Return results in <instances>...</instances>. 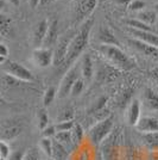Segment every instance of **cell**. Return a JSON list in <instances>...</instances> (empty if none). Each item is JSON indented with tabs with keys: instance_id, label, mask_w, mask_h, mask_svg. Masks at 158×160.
Masks as SVG:
<instances>
[{
	"instance_id": "1",
	"label": "cell",
	"mask_w": 158,
	"mask_h": 160,
	"mask_svg": "<svg viewBox=\"0 0 158 160\" xmlns=\"http://www.w3.org/2000/svg\"><path fill=\"white\" fill-rule=\"evenodd\" d=\"M93 24H94V19L88 18L87 20L83 22V24L81 25L79 31L74 35V37H72L70 43H69V48H68V53H67L64 65L72 66V63L79 59L80 55L83 53V50L87 48L88 41H89Z\"/></svg>"
},
{
	"instance_id": "2",
	"label": "cell",
	"mask_w": 158,
	"mask_h": 160,
	"mask_svg": "<svg viewBox=\"0 0 158 160\" xmlns=\"http://www.w3.org/2000/svg\"><path fill=\"white\" fill-rule=\"evenodd\" d=\"M100 50L105 55L107 60H109L113 63V66L123 69V71H130L136 67L134 61L130 56H127L119 47L115 46H101Z\"/></svg>"
},
{
	"instance_id": "3",
	"label": "cell",
	"mask_w": 158,
	"mask_h": 160,
	"mask_svg": "<svg viewBox=\"0 0 158 160\" xmlns=\"http://www.w3.org/2000/svg\"><path fill=\"white\" fill-rule=\"evenodd\" d=\"M25 127L24 120L20 117H8L0 123V140L8 142L17 139Z\"/></svg>"
},
{
	"instance_id": "4",
	"label": "cell",
	"mask_w": 158,
	"mask_h": 160,
	"mask_svg": "<svg viewBox=\"0 0 158 160\" xmlns=\"http://www.w3.org/2000/svg\"><path fill=\"white\" fill-rule=\"evenodd\" d=\"M113 130V116H107L99 120L88 130V138L94 145H100L112 134Z\"/></svg>"
},
{
	"instance_id": "5",
	"label": "cell",
	"mask_w": 158,
	"mask_h": 160,
	"mask_svg": "<svg viewBox=\"0 0 158 160\" xmlns=\"http://www.w3.org/2000/svg\"><path fill=\"white\" fill-rule=\"evenodd\" d=\"M2 65H4L2 69L7 75L20 80V81H24V82L33 81V74L31 73V71H29L23 65H20L16 61H5Z\"/></svg>"
},
{
	"instance_id": "6",
	"label": "cell",
	"mask_w": 158,
	"mask_h": 160,
	"mask_svg": "<svg viewBox=\"0 0 158 160\" xmlns=\"http://www.w3.org/2000/svg\"><path fill=\"white\" fill-rule=\"evenodd\" d=\"M72 36V31H68V32L57 41L56 46H55V52H53V65L56 67L62 66L66 62L67 53H68V48H69V43Z\"/></svg>"
},
{
	"instance_id": "7",
	"label": "cell",
	"mask_w": 158,
	"mask_h": 160,
	"mask_svg": "<svg viewBox=\"0 0 158 160\" xmlns=\"http://www.w3.org/2000/svg\"><path fill=\"white\" fill-rule=\"evenodd\" d=\"M79 68L77 66H70L68 72L66 73L64 78L61 80V84L58 87V94L59 98H64L68 94H70L72 87L74 85V82L79 79Z\"/></svg>"
},
{
	"instance_id": "8",
	"label": "cell",
	"mask_w": 158,
	"mask_h": 160,
	"mask_svg": "<svg viewBox=\"0 0 158 160\" xmlns=\"http://www.w3.org/2000/svg\"><path fill=\"white\" fill-rule=\"evenodd\" d=\"M33 63L40 68H48L53 62V52L49 48H35L32 52Z\"/></svg>"
},
{
	"instance_id": "9",
	"label": "cell",
	"mask_w": 158,
	"mask_h": 160,
	"mask_svg": "<svg viewBox=\"0 0 158 160\" xmlns=\"http://www.w3.org/2000/svg\"><path fill=\"white\" fill-rule=\"evenodd\" d=\"M118 135L113 134L109 135L102 143V154L105 160H118L119 157V142H118Z\"/></svg>"
},
{
	"instance_id": "10",
	"label": "cell",
	"mask_w": 158,
	"mask_h": 160,
	"mask_svg": "<svg viewBox=\"0 0 158 160\" xmlns=\"http://www.w3.org/2000/svg\"><path fill=\"white\" fill-rule=\"evenodd\" d=\"M98 5V0H79L75 6V19L76 22H82L89 17Z\"/></svg>"
},
{
	"instance_id": "11",
	"label": "cell",
	"mask_w": 158,
	"mask_h": 160,
	"mask_svg": "<svg viewBox=\"0 0 158 160\" xmlns=\"http://www.w3.org/2000/svg\"><path fill=\"white\" fill-rule=\"evenodd\" d=\"M48 27H49V22L46 19L37 22L36 25L33 27L32 33H31V43L35 48H40L43 46L46 31H48Z\"/></svg>"
},
{
	"instance_id": "12",
	"label": "cell",
	"mask_w": 158,
	"mask_h": 160,
	"mask_svg": "<svg viewBox=\"0 0 158 160\" xmlns=\"http://www.w3.org/2000/svg\"><path fill=\"white\" fill-rule=\"evenodd\" d=\"M128 43H130L134 49H137L139 53H142L143 55H145V56H147V58H150V59L158 62V48L157 47L150 46V44L145 43L143 41L137 40V38H132V40L128 41Z\"/></svg>"
},
{
	"instance_id": "13",
	"label": "cell",
	"mask_w": 158,
	"mask_h": 160,
	"mask_svg": "<svg viewBox=\"0 0 158 160\" xmlns=\"http://www.w3.org/2000/svg\"><path fill=\"white\" fill-rule=\"evenodd\" d=\"M57 41H58V20L53 19L49 23L48 31H46L45 38H44L42 47L53 49V47L56 46Z\"/></svg>"
},
{
	"instance_id": "14",
	"label": "cell",
	"mask_w": 158,
	"mask_h": 160,
	"mask_svg": "<svg viewBox=\"0 0 158 160\" xmlns=\"http://www.w3.org/2000/svg\"><path fill=\"white\" fill-rule=\"evenodd\" d=\"M134 128H136L138 132H140L142 134L158 132V118L152 117V116L140 117V120H139L138 123L134 126Z\"/></svg>"
},
{
	"instance_id": "15",
	"label": "cell",
	"mask_w": 158,
	"mask_h": 160,
	"mask_svg": "<svg viewBox=\"0 0 158 160\" xmlns=\"http://www.w3.org/2000/svg\"><path fill=\"white\" fill-rule=\"evenodd\" d=\"M140 120V102L138 99H132L126 110V122L134 127Z\"/></svg>"
},
{
	"instance_id": "16",
	"label": "cell",
	"mask_w": 158,
	"mask_h": 160,
	"mask_svg": "<svg viewBox=\"0 0 158 160\" xmlns=\"http://www.w3.org/2000/svg\"><path fill=\"white\" fill-rule=\"evenodd\" d=\"M81 74L85 82H91L94 75V63L89 54H83L81 60Z\"/></svg>"
},
{
	"instance_id": "17",
	"label": "cell",
	"mask_w": 158,
	"mask_h": 160,
	"mask_svg": "<svg viewBox=\"0 0 158 160\" xmlns=\"http://www.w3.org/2000/svg\"><path fill=\"white\" fill-rule=\"evenodd\" d=\"M98 38L102 46H115V47L119 46V41L114 36L112 30H109L107 27H102L100 29L99 33H98Z\"/></svg>"
},
{
	"instance_id": "18",
	"label": "cell",
	"mask_w": 158,
	"mask_h": 160,
	"mask_svg": "<svg viewBox=\"0 0 158 160\" xmlns=\"http://www.w3.org/2000/svg\"><path fill=\"white\" fill-rule=\"evenodd\" d=\"M143 102L145 107L150 110L158 111V93L150 87H146L143 93Z\"/></svg>"
},
{
	"instance_id": "19",
	"label": "cell",
	"mask_w": 158,
	"mask_h": 160,
	"mask_svg": "<svg viewBox=\"0 0 158 160\" xmlns=\"http://www.w3.org/2000/svg\"><path fill=\"white\" fill-rule=\"evenodd\" d=\"M132 33H133V36L137 37V40L143 41L150 46L158 48V35L153 33L152 31H138V30L132 29Z\"/></svg>"
},
{
	"instance_id": "20",
	"label": "cell",
	"mask_w": 158,
	"mask_h": 160,
	"mask_svg": "<svg viewBox=\"0 0 158 160\" xmlns=\"http://www.w3.org/2000/svg\"><path fill=\"white\" fill-rule=\"evenodd\" d=\"M13 33L12 19L7 14L0 12V36L1 37H11Z\"/></svg>"
},
{
	"instance_id": "21",
	"label": "cell",
	"mask_w": 158,
	"mask_h": 160,
	"mask_svg": "<svg viewBox=\"0 0 158 160\" xmlns=\"http://www.w3.org/2000/svg\"><path fill=\"white\" fill-rule=\"evenodd\" d=\"M51 158L55 160H67L68 158V151L66 146H63L62 143H59L58 141L55 139L53 140V155Z\"/></svg>"
},
{
	"instance_id": "22",
	"label": "cell",
	"mask_w": 158,
	"mask_h": 160,
	"mask_svg": "<svg viewBox=\"0 0 158 160\" xmlns=\"http://www.w3.org/2000/svg\"><path fill=\"white\" fill-rule=\"evenodd\" d=\"M143 142L149 149L157 152L158 151V132L143 134Z\"/></svg>"
},
{
	"instance_id": "23",
	"label": "cell",
	"mask_w": 158,
	"mask_h": 160,
	"mask_svg": "<svg viewBox=\"0 0 158 160\" xmlns=\"http://www.w3.org/2000/svg\"><path fill=\"white\" fill-rule=\"evenodd\" d=\"M137 17H138L137 18L138 20L143 22V23L147 24V25H150V27H151L152 24H155L156 20H157V14L155 13L153 11H140V12H138Z\"/></svg>"
},
{
	"instance_id": "24",
	"label": "cell",
	"mask_w": 158,
	"mask_h": 160,
	"mask_svg": "<svg viewBox=\"0 0 158 160\" xmlns=\"http://www.w3.org/2000/svg\"><path fill=\"white\" fill-rule=\"evenodd\" d=\"M70 133H72V143H74V145H80V143H82L85 132H83V128H82L81 124L75 123L72 129L70 130Z\"/></svg>"
},
{
	"instance_id": "25",
	"label": "cell",
	"mask_w": 158,
	"mask_h": 160,
	"mask_svg": "<svg viewBox=\"0 0 158 160\" xmlns=\"http://www.w3.org/2000/svg\"><path fill=\"white\" fill-rule=\"evenodd\" d=\"M49 126V115L46 112L45 108H42L37 112V127L40 132Z\"/></svg>"
},
{
	"instance_id": "26",
	"label": "cell",
	"mask_w": 158,
	"mask_h": 160,
	"mask_svg": "<svg viewBox=\"0 0 158 160\" xmlns=\"http://www.w3.org/2000/svg\"><path fill=\"white\" fill-rule=\"evenodd\" d=\"M40 148L48 158H51V155H53V139L42 138L40 141Z\"/></svg>"
},
{
	"instance_id": "27",
	"label": "cell",
	"mask_w": 158,
	"mask_h": 160,
	"mask_svg": "<svg viewBox=\"0 0 158 160\" xmlns=\"http://www.w3.org/2000/svg\"><path fill=\"white\" fill-rule=\"evenodd\" d=\"M56 96H57V91H56V88L53 86H49L48 88L45 90V92H44V96H43V104H44V107H49V105H51V103H53L55 98H56Z\"/></svg>"
},
{
	"instance_id": "28",
	"label": "cell",
	"mask_w": 158,
	"mask_h": 160,
	"mask_svg": "<svg viewBox=\"0 0 158 160\" xmlns=\"http://www.w3.org/2000/svg\"><path fill=\"white\" fill-rule=\"evenodd\" d=\"M107 100H108V98H107L106 96H101V97H99L98 99L93 103L92 108H91V110H89V113H99V112H101V111L105 109Z\"/></svg>"
},
{
	"instance_id": "29",
	"label": "cell",
	"mask_w": 158,
	"mask_h": 160,
	"mask_svg": "<svg viewBox=\"0 0 158 160\" xmlns=\"http://www.w3.org/2000/svg\"><path fill=\"white\" fill-rule=\"evenodd\" d=\"M53 139L56 141H58L59 143H62L63 146L66 147L72 143V133L70 132H58V133H56Z\"/></svg>"
},
{
	"instance_id": "30",
	"label": "cell",
	"mask_w": 158,
	"mask_h": 160,
	"mask_svg": "<svg viewBox=\"0 0 158 160\" xmlns=\"http://www.w3.org/2000/svg\"><path fill=\"white\" fill-rule=\"evenodd\" d=\"M128 25L133 30H138V31H152V28L147 24H145L143 22L138 19H131L128 20Z\"/></svg>"
},
{
	"instance_id": "31",
	"label": "cell",
	"mask_w": 158,
	"mask_h": 160,
	"mask_svg": "<svg viewBox=\"0 0 158 160\" xmlns=\"http://www.w3.org/2000/svg\"><path fill=\"white\" fill-rule=\"evenodd\" d=\"M85 86H86V82L82 78H79L74 82V85L72 87V91H70V94L74 96V97H77L80 94L85 91Z\"/></svg>"
},
{
	"instance_id": "32",
	"label": "cell",
	"mask_w": 158,
	"mask_h": 160,
	"mask_svg": "<svg viewBox=\"0 0 158 160\" xmlns=\"http://www.w3.org/2000/svg\"><path fill=\"white\" fill-rule=\"evenodd\" d=\"M75 124L74 120L72 121H64V122H57L55 124V129H56V133L58 132H70Z\"/></svg>"
},
{
	"instance_id": "33",
	"label": "cell",
	"mask_w": 158,
	"mask_h": 160,
	"mask_svg": "<svg viewBox=\"0 0 158 160\" xmlns=\"http://www.w3.org/2000/svg\"><path fill=\"white\" fill-rule=\"evenodd\" d=\"M74 109L72 108H66L64 110H62L59 112L57 117V122H64V121H72L74 120Z\"/></svg>"
},
{
	"instance_id": "34",
	"label": "cell",
	"mask_w": 158,
	"mask_h": 160,
	"mask_svg": "<svg viewBox=\"0 0 158 160\" xmlns=\"http://www.w3.org/2000/svg\"><path fill=\"white\" fill-rule=\"evenodd\" d=\"M25 149H17L13 152H10L8 157L5 160H23L24 159V155H25Z\"/></svg>"
},
{
	"instance_id": "35",
	"label": "cell",
	"mask_w": 158,
	"mask_h": 160,
	"mask_svg": "<svg viewBox=\"0 0 158 160\" xmlns=\"http://www.w3.org/2000/svg\"><path fill=\"white\" fill-rule=\"evenodd\" d=\"M23 160H40L38 151L36 148H29L25 152V155H24V159Z\"/></svg>"
},
{
	"instance_id": "36",
	"label": "cell",
	"mask_w": 158,
	"mask_h": 160,
	"mask_svg": "<svg viewBox=\"0 0 158 160\" xmlns=\"http://www.w3.org/2000/svg\"><path fill=\"white\" fill-rule=\"evenodd\" d=\"M10 152H11V149H10V147L7 145V142L0 140V159L5 160L8 157Z\"/></svg>"
},
{
	"instance_id": "37",
	"label": "cell",
	"mask_w": 158,
	"mask_h": 160,
	"mask_svg": "<svg viewBox=\"0 0 158 160\" xmlns=\"http://www.w3.org/2000/svg\"><path fill=\"white\" fill-rule=\"evenodd\" d=\"M56 135V129L55 126H48L42 130V138H48V139H53Z\"/></svg>"
},
{
	"instance_id": "38",
	"label": "cell",
	"mask_w": 158,
	"mask_h": 160,
	"mask_svg": "<svg viewBox=\"0 0 158 160\" xmlns=\"http://www.w3.org/2000/svg\"><path fill=\"white\" fill-rule=\"evenodd\" d=\"M128 5H130V8H131L132 11H138V12H140V11L144 10L145 2L142 1V0H133Z\"/></svg>"
},
{
	"instance_id": "39",
	"label": "cell",
	"mask_w": 158,
	"mask_h": 160,
	"mask_svg": "<svg viewBox=\"0 0 158 160\" xmlns=\"http://www.w3.org/2000/svg\"><path fill=\"white\" fill-rule=\"evenodd\" d=\"M7 55H8V48H7L6 44H4V43L0 42V56L7 58Z\"/></svg>"
},
{
	"instance_id": "40",
	"label": "cell",
	"mask_w": 158,
	"mask_h": 160,
	"mask_svg": "<svg viewBox=\"0 0 158 160\" xmlns=\"http://www.w3.org/2000/svg\"><path fill=\"white\" fill-rule=\"evenodd\" d=\"M149 75H150L155 81H157L158 82V69H153V71H151V72L149 73Z\"/></svg>"
},
{
	"instance_id": "41",
	"label": "cell",
	"mask_w": 158,
	"mask_h": 160,
	"mask_svg": "<svg viewBox=\"0 0 158 160\" xmlns=\"http://www.w3.org/2000/svg\"><path fill=\"white\" fill-rule=\"evenodd\" d=\"M40 2V0H29V5H30V7H32V8L38 6Z\"/></svg>"
},
{
	"instance_id": "42",
	"label": "cell",
	"mask_w": 158,
	"mask_h": 160,
	"mask_svg": "<svg viewBox=\"0 0 158 160\" xmlns=\"http://www.w3.org/2000/svg\"><path fill=\"white\" fill-rule=\"evenodd\" d=\"M113 2L118 4V5H127L131 2V0H112Z\"/></svg>"
},
{
	"instance_id": "43",
	"label": "cell",
	"mask_w": 158,
	"mask_h": 160,
	"mask_svg": "<svg viewBox=\"0 0 158 160\" xmlns=\"http://www.w3.org/2000/svg\"><path fill=\"white\" fill-rule=\"evenodd\" d=\"M6 6H7L6 0H0V12H2L6 8Z\"/></svg>"
},
{
	"instance_id": "44",
	"label": "cell",
	"mask_w": 158,
	"mask_h": 160,
	"mask_svg": "<svg viewBox=\"0 0 158 160\" xmlns=\"http://www.w3.org/2000/svg\"><path fill=\"white\" fill-rule=\"evenodd\" d=\"M7 2H10V4H12L14 6H19L20 4V0H6Z\"/></svg>"
},
{
	"instance_id": "45",
	"label": "cell",
	"mask_w": 158,
	"mask_h": 160,
	"mask_svg": "<svg viewBox=\"0 0 158 160\" xmlns=\"http://www.w3.org/2000/svg\"><path fill=\"white\" fill-rule=\"evenodd\" d=\"M53 0H40V5H48V4H50Z\"/></svg>"
},
{
	"instance_id": "46",
	"label": "cell",
	"mask_w": 158,
	"mask_h": 160,
	"mask_svg": "<svg viewBox=\"0 0 158 160\" xmlns=\"http://www.w3.org/2000/svg\"><path fill=\"white\" fill-rule=\"evenodd\" d=\"M5 61H6V58H4V56H0V65H2Z\"/></svg>"
},
{
	"instance_id": "47",
	"label": "cell",
	"mask_w": 158,
	"mask_h": 160,
	"mask_svg": "<svg viewBox=\"0 0 158 160\" xmlns=\"http://www.w3.org/2000/svg\"><path fill=\"white\" fill-rule=\"evenodd\" d=\"M4 104H5V99H4V98L0 96V105H4Z\"/></svg>"
},
{
	"instance_id": "48",
	"label": "cell",
	"mask_w": 158,
	"mask_h": 160,
	"mask_svg": "<svg viewBox=\"0 0 158 160\" xmlns=\"http://www.w3.org/2000/svg\"><path fill=\"white\" fill-rule=\"evenodd\" d=\"M46 160H55V159H53V158H48Z\"/></svg>"
},
{
	"instance_id": "49",
	"label": "cell",
	"mask_w": 158,
	"mask_h": 160,
	"mask_svg": "<svg viewBox=\"0 0 158 160\" xmlns=\"http://www.w3.org/2000/svg\"><path fill=\"white\" fill-rule=\"evenodd\" d=\"M1 40H2V37H1V36H0V41H1Z\"/></svg>"
},
{
	"instance_id": "50",
	"label": "cell",
	"mask_w": 158,
	"mask_h": 160,
	"mask_svg": "<svg viewBox=\"0 0 158 160\" xmlns=\"http://www.w3.org/2000/svg\"><path fill=\"white\" fill-rule=\"evenodd\" d=\"M156 1H157V2H158V0H156Z\"/></svg>"
},
{
	"instance_id": "51",
	"label": "cell",
	"mask_w": 158,
	"mask_h": 160,
	"mask_svg": "<svg viewBox=\"0 0 158 160\" xmlns=\"http://www.w3.org/2000/svg\"><path fill=\"white\" fill-rule=\"evenodd\" d=\"M0 160H4V159H0Z\"/></svg>"
}]
</instances>
